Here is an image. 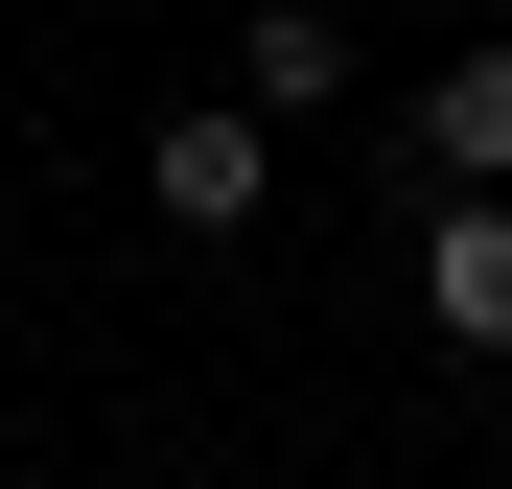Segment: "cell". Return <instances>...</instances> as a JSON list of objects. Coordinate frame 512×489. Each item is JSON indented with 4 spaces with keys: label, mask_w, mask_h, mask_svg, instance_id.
<instances>
[{
    "label": "cell",
    "mask_w": 512,
    "mask_h": 489,
    "mask_svg": "<svg viewBox=\"0 0 512 489\" xmlns=\"http://www.w3.org/2000/svg\"><path fill=\"white\" fill-rule=\"evenodd\" d=\"M140 210L163 233H256V210H280V117H256V94H187L140 140Z\"/></svg>",
    "instance_id": "6da1fadb"
},
{
    "label": "cell",
    "mask_w": 512,
    "mask_h": 489,
    "mask_svg": "<svg viewBox=\"0 0 512 489\" xmlns=\"http://www.w3.org/2000/svg\"><path fill=\"white\" fill-rule=\"evenodd\" d=\"M419 210H512V24L419 70Z\"/></svg>",
    "instance_id": "7a4b0ae2"
},
{
    "label": "cell",
    "mask_w": 512,
    "mask_h": 489,
    "mask_svg": "<svg viewBox=\"0 0 512 489\" xmlns=\"http://www.w3.org/2000/svg\"><path fill=\"white\" fill-rule=\"evenodd\" d=\"M419 303H443V350L512 373V210H419Z\"/></svg>",
    "instance_id": "3957f363"
},
{
    "label": "cell",
    "mask_w": 512,
    "mask_h": 489,
    "mask_svg": "<svg viewBox=\"0 0 512 489\" xmlns=\"http://www.w3.org/2000/svg\"><path fill=\"white\" fill-rule=\"evenodd\" d=\"M233 94H256V117H326V94H350V24H326V0H256Z\"/></svg>",
    "instance_id": "277c9868"
}]
</instances>
